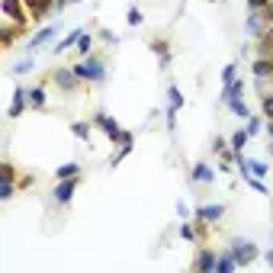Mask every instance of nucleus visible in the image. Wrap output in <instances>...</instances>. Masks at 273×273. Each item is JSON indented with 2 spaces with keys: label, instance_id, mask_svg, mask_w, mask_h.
I'll return each mask as SVG.
<instances>
[{
  "label": "nucleus",
  "instance_id": "38",
  "mask_svg": "<svg viewBox=\"0 0 273 273\" xmlns=\"http://www.w3.org/2000/svg\"><path fill=\"white\" fill-rule=\"evenodd\" d=\"M270 154H273V145H270Z\"/></svg>",
  "mask_w": 273,
  "mask_h": 273
},
{
  "label": "nucleus",
  "instance_id": "33",
  "mask_svg": "<svg viewBox=\"0 0 273 273\" xmlns=\"http://www.w3.org/2000/svg\"><path fill=\"white\" fill-rule=\"evenodd\" d=\"M225 148H228V145H225V138H216V141H212V151H219V154H222Z\"/></svg>",
  "mask_w": 273,
  "mask_h": 273
},
{
  "label": "nucleus",
  "instance_id": "24",
  "mask_svg": "<svg viewBox=\"0 0 273 273\" xmlns=\"http://www.w3.org/2000/svg\"><path fill=\"white\" fill-rule=\"evenodd\" d=\"M0 39H4V45L10 49V45H13V39H16V26H4V32H0Z\"/></svg>",
  "mask_w": 273,
  "mask_h": 273
},
{
  "label": "nucleus",
  "instance_id": "3",
  "mask_svg": "<svg viewBox=\"0 0 273 273\" xmlns=\"http://www.w3.org/2000/svg\"><path fill=\"white\" fill-rule=\"evenodd\" d=\"M93 125H100V129H103V132L110 135L113 141H125V132H122V129L113 122V116H106V113H97V116H93Z\"/></svg>",
  "mask_w": 273,
  "mask_h": 273
},
{
  "label": "nucleus",
  "instance_id": "13",
  "mask_svg": "<svg viewBox=\"0 0 273 273\" xmlns=\"http://www.w3.org/2000/svg\"><path fill=\"white\" fill-rule=\"evenodd\" d=\"M196 270H216V254L209 251V247H203V251H199V257H196Z\"/></svg>",
  "mask_w": 273,
  "mask_h": 273
},
{
  "label": "nucleus",
  "instance_id": "30",
  "mask_svg": "<svg viewBox=\"0 0 273 273\" xmlns=\"http://www.w3.org/2000/svg\"><path fill=\"white\" fill-rule=\"evenodd\" d=\"M71 129H74V135H80V138H87V135H90V125H87V122H74Z\"/></svg>",
  "mask_w": 273,
  "mask_h": 273
},
{
  "label": "nucleus",
  "instance_id": "23",
  "mask_svg": "<svg viewBox=\"0 0 273 273\" xmlns=\"http://www.w3.org/2000/svg\"><path fill=\"white\" fill-rule=\"evenodd\" d=\"M264 132V119H257V116H247V135H260Z\"/></svg>",
  "mask_w": 273,
  "mask_h": 273
},
{
  "label": "nucleus",
  "instance_id": "10",
  "mask_svg": "<svg viewBox=\"0 0 273 273\" xmlns=\"http://www.w3.org/2000/svg\"><path fill=\"white\" fill-rule=\"evenodd\" d=\"M0 177H4V183H0V199H10L13 196V167H10V164H4V167H0Z\"/></svg>",
  "mask_w": 273,
  "mask_h": 273
},
{
  "label": "nucleus",
  "instance_id": "15",
  "mask_svg": "<svg viewBox=\"0 0 273 273\" xmlns=\"http://www.w3.org/2000/svg\"><path fill=\"white\" fill-rule=\"evenodd\" d=\"M241 90H244V84H241L238 77H235L232 84H225V90H222V100H225V103H228V100H241Z\"/></svg>",
  "mask_w": 273,
  "mask_h": 273
},
{
  "label": "nucleus",
  "instance_id": "17",
  "mask_svg": "<svg viewBox=\"0 0 273 273\" xmlns=\"http://www.w3.org/2000/svg\"><path fill=\"white\" fill-rule=\"evenodd\" d=\"M55 177H58V180H68V177H80V164H74V161H71V164H61V167L55 171Z\"/></svg>",
  "mask_w": 273,
  "mask_h": 273
},
{
  "label": "nucleus",
  "instance_id": "19",
  "mask_svg": "<svg viewBox=\"0 0 273 273\" xmlns=\"http://www.w3.org/2000/svg\"><path fill=\"white\" fill-rule=\"evenodd\" d=\"M29 106H32V110H45V90L42 87L29 90Z\"/></svg>",
  "mask_w": 273,
  "mask_h": 273
},
{
  "label": "nucleus",
  "instance_id": "29",
  "mask_svg": "<svg viewBox=\"0 0 273 273\" xmlns=\"http://www.w3.org/2000/svg\"><path fill=\"white\" fill-rule=\"evenodd\" d=\"M26 71H32V58H23V61L13 68V74H26Z\"/></svg>",
  "mask_w": 273,
  "mask_h": 273
},
{
  "label": "nucleus",
  "instance_id": "8",
  "mask_svg": "<svg viewBox=\"0 0 273 273\" xmlns=\"http://www.w3.org/2000/svg\"><path fill=\"white\" fill-rule=\"evenodd\" d=\"M251 71H254V80H270V77H273V58H264V55H260Z\"/></svg>",
  "mask_w": 273,
  "mask_h": 273
},
{
  "label": "nucleus",
  "instance_id": "31",
  "mask_svg": "<svg viewBox=\"0 0 273 273\" xmlns=\"http://www.w3.org/2000/svg\"><path fill=\"white\" fill-rule=\"evenodd\" d=\"M180 235H183L186 241H193L196 238V228H193V225H180Z\"/></svg>",
  "mask_w": 273,
  "mask_h": 273
},
{
  "label": "nucleus",
  "instance_id": "37",
  "mask_svg": "<svg viewBox=\"0 0 273 273\" xmlns=\"http://www.w3.org/2000/svg\"><path fill=\"white\" fill-rule=\"evenodd\" d=\"M68 4H80V0H68Z\"/></svg>",
  "mask_w": 273,
  "mask_h": 273
},
{
  "label": "nucleus",
  "instance_id": "5",
  "mask_svg": "<svg viewBox=\"0 0 273 273\" xmlns=\"http://www.w3.org/2000/svg\"><path fill=\"white\" fill-rule=\"evenodd\" d=\"M55 35H58V23H52V26H45V29H39V32L32 35V42H26V49H29V52H35V49H42V45H45V42H52Z\"/></svg>",
  "mask_w": 273,
  "mask_h": 273
},
{
  "label": "nucleus",
  "instance_id": "27",
  "mask_svg": "<svg viewBox=\"0 0 273 273\" xmlns=\"http://www.w3.org/2000/svg\"><path fill=\"white\" fill-rule=\"evenodd\" d=\"M125 19H129V26H141V10H138V7H132Z\"/></svg>",
  "mask_w": 273,
  "mask_h": 273
},
{
  "label": "nucleus",
  "instance_id": "26",
  "mask_svg": "<svg viewBox=\"0 0 273 273\" xmlns=\"http://www.w3.org/2000/svg\"><path fill=\"white\" fill-rule=\"evenodd\" d=\"M235 77H238V68H235V65H228V68L222 71V84H232Z\"/></svg>",
  "mask_w": 273,
  "mask_h": 273
},
{
  "label": "nucleus",
  "instance_id": "18",
  "mask_svg": "<svg viewBox=\"0 0 273 273\" xmlns=\"http://www.w3.org/2000/svg\"><path fill=\"white\" fill-rule=\"evenodd\" d=\"M80 35H84V32H80V29H74V32H71L68 39H65V42H58V45H55V55H61V52H68V49H71V45H77V42H80Z\"/></svg>",
  "mask_w": 273,
  "mask_h": 273
},
{
  "label": "nucleus",
  "instance_id": "9",
  "mask_svg": "<svg viewBox=\"0 0 273 273\" xmlns=\"http://www.w3.org/2000/svg\"><path fill=\"white\" fill-rule=\"evenodd\" d=\"M270 26L267 23V16L264 13H251L247 16V23H244V29H247V35H264V29Z\"/></svg>",
  "mask_w": 273,
  "mask_h": 273
},
{
  "label": "nucleus",
  "instance_id": "20",
  "mask_svg": "<svg viewBox=\"0 0 273 273\" xmlns=\"http://www.w3.org/2000/svg\"><path fill=\"white\" fill-rule=\"evenodd\" d=\"M235 267H238V260L232 257V251L225 254V257H219V260H216V270H219V273H232Z\"/></svg>",
  "mask_w": 273,
  "mask_h": 273
},
{
  "label": "nucleus",
  "instance_id": "28",
  "mask_svg": "<svg viewBox=\"0 0 273 273\" xmlns=\"http://www.w3.org/2000/svg\"><path fill=\"white\" fill-rule=\"evenodd\" d=\"M90 45H93V42H90V35L84 32V35H80V42H77V52H80V55H87V52H90Z\"/></svg>",
  "mask_w": 273,
  "mask_h": 273
},
{
  "label": "nucleus",
  "instance_id": "25",
  "mask_svg": "<svg viewBox=\"0 0 273 273\" xmlns=\"http://www.w3.org/2000/svg\"><path fill=\"white\" fill-rule=\"evenodd\" d=\"M228 106H232V113H235V116H244V119L251 116V113H247V106H244L241 100H228Z\"/></svg>",
  "mask_w": 273,
  "mask_h": 273
},
{
  "label": "nucleus",
  "instance_id": "35",
  "mask_svg": "<svg viewBox=\"0 0 273 273\" xmlns=\"http://www.w3.org/2000/svg\"><path fill=\"white\" fill-rule=\"evenodd\" d=\"M267 132H270V138H273V119H270V125H267Z\"/></svg>",
  "mask_w": 273,
  "mask_h": 273
},
{
  "label": "nucleus",
  "instance_id": "39",
  "mask_svg": "<svg viewBox=\"0 0 273 273\" xmlns=\"http://www.w3.org/2000/svg\"><path fill=\"white\" fill-rule=\"evenodd\" d=\"M209 4H216V0H209Z\"/></svg>",
  "mask_w": 273,
  "mask_h": 273
},
{
  "label": "nucleus",
  "instance_id": "7",
  "mask_svg": "<svg viewBox=\"0 0 273 273\" xmlns=\"http://www.w3.org/2000/svg\"><path fill=\"white\" fill-rule=\"evenodd\" d=\"M74 190H77V177H68V180H61V183H58L55 186V199H58V203H68V199L71 196H74Z\"/></svg>",
  "mask_w": 273,
  "mask_h": 273
},
{
  "label": "nucleus",
  "instance_id": "14",
  "mask_svg": "<svg viewBox=\"0 0 273 273\" xmlns=\"http://www.w3.org/2000/svg\"><path fill=\"white\" fill-rule=\"evenodd\" d=\"M196 216L203 219V222H219V219L225 216V206H203V209L196 212Z\"/></svg>",
  "mask_w": 273,
  "mask_h": 273
},
{
  "label": "nucleus",
  "instance_id": "4",
  "mask_svg": "<svg viewBox=\"0 0 273 273\" xmlns=\"http://www.w3.org/2000/svg\"><path fill=\"white\" fill-rule=\"evenodd\" d=\"M183 106V97H180V90L171 87L167 90V129L174 132V125H177V110Z\"/></svg>",
  "mask_w": 273,
  "mask_h": 273
},
{
  "label": "nucleus",
  "instance_id": "11",
  "mask_svg": "<svg viewBox=\"0 0 273 273\" xmlns=\"http://www.w3.org/2000/svg\"><path fill=\"white\" fill-rule=\"evenodd\" d=\"M4 13L16 23V26H23L26 23V13H23V7H19V0H4Z\"/></svg>",
  "mask_w": 273,
  "mask_h": 273
},
{
  "label": "nucleus",
  "instance_id": "34",
  "mask_svg": "<svg viewBox=\"0 0 273 273\" xmlns=\"http://www.w3.org/2000/svg\"><path fill=\"white\" fill-rule=\"evenodd\" d=\"M103 42H110V45H116V35H113L110 29H103Z\"/></svg>",
  "mask_w": 273,
  "mask_h": 273
},
{
  "label": "nucleus",
  "instance_id": "16",
  "mask_svg": "<svg viewBox=\"0 0 273 273\" xmlns=\"http://www.w3.org/2000/svg\"><path fill=\"white\" fill-rule=\"evenodd\" d=\"M190 177H193V180L196 183H212V177H216V171H212V167H206V164H196V167H193V174H190Z\"/></svg>",
  "mask_w": 273,
  "mask_h": 273
},
{
  "label": "nucleus",
  "instance_id": "6",
  "mask_svg": "<svg viewBox=\"0 0 273 273\" xmlns=\"http://www.w3.org/2000/svg\"><path fill=\"white\" fill-rule=\"evenodd\" d=\"M77 74H74V68H61V71H55V87H61V90H74L77 87Z\"/></svg>",
  "mask_w": 273,
  "mask_h": 273
},
{
  "label": "nucleus",
  "instance_id": "2",
  "mask_svg": "<svg viewBox=\"0 0 273 273\" xmlns=\"http://www.w3.org/2000/svg\"><path fill=\"white\" fill-rule=\"evenodd\" d=\"M228 251H232V257L235 260H238V267H244V264H251V260L257 257V247L251 244V241H232V247H228Z\"/></svg>",
  "mask_w": 273,
  "mask_h": 273
},
{
  "label": "nucleus",
  "instance_id": "32",
  "mask_svg": "<svg viewBox=\"0 0 273 273\" xmlns=\"http://www.w3.org/2000/svg\"><path fill=\"white\" fill-rule=\"evenodd\" d=\"M264 113L273 119V93H267V97H264Z\"/></svg>",
  "mask_w": 273,
  "mask_h": 273
},
{
  "label": "nucleus",
  "instance_id": "1",
  "mask_svg": "<svg viewBox=\"0 0 273 273\" xmlns=\"http://www.w3.org/2000/svg\"><path fill=\"white\" fill-rule=\"evenodd\" d=\"M71 68H74V74L80 80H93V84L106 77V65L100 61V58H87V61H77V65H71Z\"/></svg>",
  "mask_w": 273,
  "mask_h": 273
},
{
  "label": "nucleus",
  "instance_id": "22",
  "mask_svg": "<svg viewBox=\"0 0 273 273\" xmlns=\"http://www.w3.org/2000/svg\"><path fill=\"white\" fill-rule=\"evenodd\" d=\"M151 49L161 55V65H164V68L171 65V49H167V45H164V42H151Z\"/></svg>",
  "mask_w": 273,
  "mask_h": 273
},
{
  "label": "nucleus",
  "instance_id": "12",
  "mask_svg": "<svg viewBox=\"0 0 273 273\" xmlns=\"http://www.w3.org/2000/svg\"><path fill=\"white\" fill-rule=\"evenodd\" d=\"M26 93H29V90H23V87H16V90H13V103H10V119H16V116L23 113V106H26Z\"/></svg>",
  "mask_w": 273,
  "mask_h": 273
},
{
  "label": "nucleus",
  "instance_id": "36",
  "mask_svg": "<svg viewBox=\"0 0 273 273\" xmlns=\"http://www.w3.org/2000/svg\"><path fill=\"white\" fill-rule=\"evenodd\" d=\"M267 260H270V264H273V251H267Z\"/></svg>",
  "mask_w": 273,
  "mask_h": 273
},
{
  "label": "nucleus",
  "instance_id": "21",
  "mask_svg": "<svg viewBox=\"0 0 273 273\" xmlns=\"http://www.w3.org/2000/svg\"><path fill=\"white\" fill-rule=\"evenodd\" d=\"M247 138H251V135H247V129H244V132H235V135H232V151H235V154H241V148H244V141H247Z\"/></svg>",
  "mask_w": 273,
  "mask_h": 273
}]
</instances>
